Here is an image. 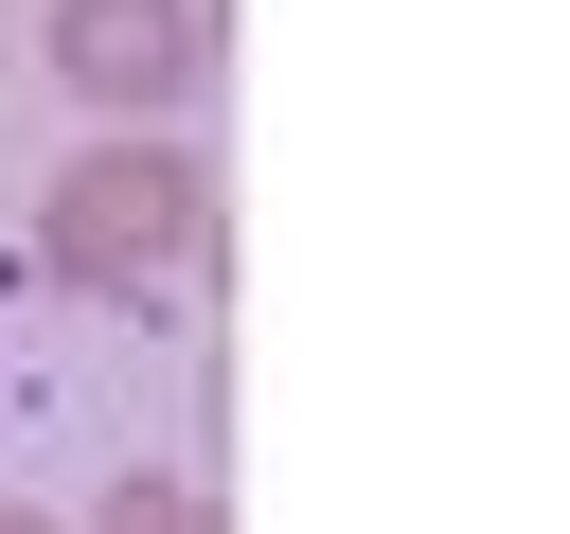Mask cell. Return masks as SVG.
<instances>
[{
  "instance_id": "obj_1",
  "label": "cell",
  "mask_w": 570,
  "mask_h": 534,
  "mask_svg": "<svg viewBox=\"0 0 570 534\" xmlns=\"http://www.w3.org/2000/svg\"><path fill=\"white\" fill-rule=\"evenodd\" d=\"M36 249H53V285H89V303L196 285V267H214V160H196L178 125H89V142L53 160V196H36Z\"/></svg>"
},
{
  "instance_id": "obj_2",
  "label": "cell",
  "mask_w": 570,
  "mask_h": 534,
  "mask_svg": "<svg viewBox=\"0 0 570 534\" xmlns=\"http://www.w3.org/2000/svg\"><path fill=\"white\" fill-rule=\"evenodd\" d=\"M53 89L89 125H178L196 71H214V0H53Z\"/></svg>"
},
{
  "instance_id": "obj_3",
  "label": "cell",
  "mask_w": 570,
  "mask_h": 534,
  "mask_svg": "<svg viewBox=\"0 0 570 534\" xmlns=\"http://www.w3.org/2000/svg\"><path fill=\"white\" fill-rule=\"evenodd\" d=\"M89 534H214V498H196L178 463H125V481L89 498Z\"/></svg>"
},
{
  "instance_id": "obj_4",
  "label": "cell",
  "mask_w": 570,
  "mask_h": 534,
  "mask_svg": "<svg viewBox=\"0 0 570 534\" xmlns=\"http://www.w3.org/2000/svg\"><path fill=\"white\" fill-rule=\"evenodd\" d=\"M0 534H53V516H18V498H0Z\"/></svg>"
}]
</instances>
